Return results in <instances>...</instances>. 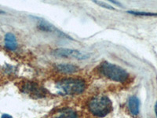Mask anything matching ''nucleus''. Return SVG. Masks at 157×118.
Wrapping results in <instances>:
<instances>
[{
    "mask_svg": "<svg viewBox=\"0 0 157 118\" xmlns=\"http://www.w3.org/2000/svg\"><path fill=\"white\" fill-rule=\"evenodd\" d=\"M57 88L65 95H77L85 91L86 84L79 79H64L57 83Z\"/></svg>",
    "mask_w": 157,
    "mask_h": 118,
    "instance_id": "1",
    "label": "nucleus"
},
{
    "mask_svg": "<svg viewBox=\"0 0 157 118\" xmlns=\"http://www.w3.org/2000/svg\"><path fill=\"white\" fill-rule=\"evenodd\" d=\"M1 13H4L3 11H2V10H0V14H1Z\"/></svg>",
    "mask_w": 157,
    "mask_h": 118,
    "instance_id": "15",
    "label": "nucleus"
},
{
    "mask_svg": "<svg viewBox=\"0 0 157 118\" xmlns=\"http://www.w3.org/2000/svg\"><path fill=\"white\" fill-rule=\"evenodd\" d=\"M57 118H78V114L72 109H64Z\"/></svg>",
    "mask_w": 157,
    "mask_h": 118,
    "instance_id": "9",
    "label": "nucleus"
},
{
    "mask_svg": "<svg viewBox=\"0 0 157 118\" xmlns=\"http://www.w3.org/2000/svg\"><path fill=\"white\" fill-rule=\"evenodd\" d=\"M22 91L34 98H43L46 96L47 91L34 82H26L22 87Z\"/></svg>",
    "mask_w": 157,
    "mask_h": 118,
    "instance_id": "4",
    "label": "nucleus"
},
{
    "mask_svg": "<svg viewBox=\"0 0 157 118\" xmlns=\"http://www.w3.org/2000/svg\"><path fill=\"white\" fill-rule=\"evenodd\" d=\"M56 69L63 73H73L75 72L78 71V68L75 65L59 64L56 66Z\"/></svg>",
    "mask_w": 157,
    "mask_h": 118,
    "instance_id": "8",
    "label": "nucleus"
},
{
    "mask_svg": "<svg viewBox=\"0 0 157 118\" xmlns=\"http://www.w3.org/2000/svg\"><path fill=\"white\" fill-rule=\"evenodd\" d=\"M129 109H130L131 114L136 116L139 113V106H140V102L139 99L135 96L130 97L129 98Z\"/></svg>",
    "mask_w": 157,
    "mask_h": 118,
    "instance_id": "7",
    "label": "nucleus"
},
{
    "mask_svg": "<svg viewBox=\"0 0 157 118\" xmlns=\"http://www.w3.org/2000/svg\"><path fill=\"white\" fill-rule=\"evenodd\" d=\"M94 3H96L97 5L101 6V7L105 8V9L112 10H115V8H113V6H112L109 5V4L106 3V2H101V1H94Z\"/></svg>",
    "mask_w": 157,
    "mask_h": 118,
    "instance_id": "11",
    "label": "nucleus"
},
{
    "mask_svg": "<svg viewBox=\"0 0 157 118\" xmlns=\"http://www.w3.org/2000/svg\"><path fill=\"white\" fill-rule=\"evenodd\" d=\"M89 109L94 116L103 117L112 110V102L107 96L99 95L91 99L89 103Z\"/></svg>",
    "mask_w": 157,
    "mask_h": 118,
    "instance_id": "3",
    "label": "nucleus"
},
{
    "mask_svg": "<svg viewBox=\"0 0 157 118\" xmlns=\"http://www.w3.org/2000/svg\"><path fill=\"white\" fill-rule=\"evenodd\" d=\"M155 115H156V117H157V102L155 103Z\"/></svg>",
    "mask_w": 157,
    "mask_h": 118,
    "instance_id": "13",
    "label": "nucleus"
},
{
    "mask_svg": "<svg viewBox=\"0 0 157 118\" xmlns=\"http://www.w3.org/2000/svg\"><path fill=\"white\" fill-rule=\"evenodd\" d=\"M111 2H113V3H115V4H116V5L121 6V4H120V2H116V1H111Z\"/></svg>",
    "mask_w": 157,
    "mask_h": 118,
    "instance_id": "14",
    "label": "nucleus"
},
{
    "mask_svg": "<svg viewBox=\"0 0 157 118\" xmlns=\"http://www.w3.org/2000/svg\"><path fill=\"white\" fill-rule=\"evenodd\" d=\"M5 47L10 50H15L17 47L16 36L11 33L8 32L5 36Z\"/></svg>",
    "mask_w": 157,
    "mask_h": 118,
    "instance_id": "6",
    "label": "nucleus"
},
{
    "mask_svg": "<svg viewBox=\"0 0 157 118\" xmlns=\"http://www.w3.org/2000/svg\"><path fill=\"white\" fill-rule=\"evenodd\" d=\"M129 14L137 15V16H149L157 17V13H147V12H137V11H128Z\"/></svg>",
    "mask_w": 157,
    "mask_h": 118,
    "instance_id": "10",
    "label": "nucleus"
},
{
    "mask_svg": "<svg viewBox=\"0 0 157 118\" xmlns=\"http://www.w3.org/2000/svg\"><path fill=\"white\" fill-rule=\"evenodd\" d=\"M99 71L103 76L116 82H125L129 76L125 69L107 61L101 64Z\"/></svg>",
    "mask_w": 157,
    "mask_h": 118,
    "instance_id": "2",
    "label": "nucleus"
},
{
    "mask_svg": "<svg viewBox=\"0 0 157 118\" xmlns=\"http://www.w3.org/2000/svg\"><path fill=\"white\" fill-rule=\"evenodd\" d=\"M53 54L57 56V57H66V58H68V57H74V58L82 59L86 58V57H87V56L81 54L78 50H71V49L68 48L57 49V50L53 51Z\"/></svg>",
    "mask_w": 157,
    "mask_h": 118,
    "instance_id": "5",
    "label": "nucleus"
},
{
    "mask_svg": "<svg viewBox=\"0 0 157 118\" xmlns=\"http://www.w3.org/2000/svg\"><path fill=\"white\" fill-rule=\"evenodd\" d=\"M2 118H12V116L8 114H3L2 116Z\"/></svg>",
    "mask_w": 157,
    "mask_h": 118,
    "instance_id": "12",
    "label": "nucleus"
}]
</instances>
